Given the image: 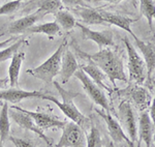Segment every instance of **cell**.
I'll return each instance as SVG.
<instances>
[{
  "instance_id": "1",
  "label": "cell",
  "mask_w": 155,
  "mask_h": 147,
  "mask_svg": "<svg viewBox=\"0 0 155 147\" xmlns=\"http://www.w3.org/2000/svg\"><path fill=\"white\" fill-rule=\"evenodd\" d=\"M76 50L82 58L94 62L107 75V77L115 87H116V81L127 82L123 60L116 52L110 49V47L99 49L98 52L92 54L81 51L79 47H76Z\"/></svg>"
},
{
  "instance_id": "2",
  "label": "cell",
  "mask_w": 155,
  "mask_h": 147,
  "mask_svg": "<svg viewBox=\"0 0 155 147\" xmlns=\"http://www.w3.org/2000/svg\"><path fill=\"white\" fill-rule=\"evenodd\" d=\"M54 86L56 87L59 94L61 95L62 102H59L56 98H54L52 95H47L46 99L56 105L67 118H69L74 123L79 124L80 126H83L88 121V119L86 118V116L83 115V113L80 112V110L77 108V106L74 103V99L79 95V93H74V92L69 90H66L56 81L54 82Z\"/></svg>"
},
{
  "instance_id": "3",
  "label": "cell",
  "mask_w": 155,
  "mask_h": 147,
  "mask_svg": "<svg viewBox=\"0 0 155 147\" xmlns=\"http://www.w3.org/2000/svg\"><path fill=\"white\" fill-rule=\"evenodd\" d=\"M67 48V39L64 38L58 49L47 59L44 63L38 65L37 68H30L27 71V74L35 77V78L44 81L46 84L53 82V79L60 73L61 68V58L64 51Z\"/></svg>"
},
{
  "instance_id": "4",
  "label": "cell",
  "mask_w": 155,
  "mask_h": 147,
  "mask_svg": "<svg viewBox=\"0 0 155 147\" xmlns=\"http://www.w3.org/2000/svg\"><path fill=\"white\" fill-rule=\"evenodd\" d=\"M124 45L128 56V72L129 80L137 84H143L147 78V66L143 57H141L137 51L132 46L128 37H124Z\"/></svg>"
},
{
  "instance_id": "5",
  "label": "cell",
  "mask_w": 155,
  "mask_h": 147,
  "mask_svg": "<svg viewBox=\"0 0 155 147\" xmlns=\"http://www.w3.org/2000/svg\"><path fill=\"white\" fill-rule=\"evenodd\" d=\"M74 76L81 82L84 90L86 91V93L89 95V98L91 99L97 106L101 107V108L107 112L111 111L109 101H107V95L104 94V89L101 88L97 84L94 83V82L87 76L86 73L82 71L81 68L78 69Z\"/></svg>"
},
{
  "instance_id": "6",
  "label": "cell",
  "mask_w": 155,
  "mask_h": 147,
  "mask_svg": "<svg viewBox=\"0 0 155 147\" xmlns=\"http://www.w3.org/2000/svg\"><path fill=\"white\" fill-rule=\"evenodd\" d=\"M55 147H86V136L82 126L74 121L66 122L62 135Z\"/></svg>"
},
{
  "instance_id": "7",
  "label": "cell",
  "mask_w": 155,
  "mask_h": 147,
  "mask_svg": "<svg viewBox=\"0 0 155 147\" xmlns=\"http://www.w3.org/2000/svg\"><path fill=\"white\" fill-rule=\"evenodd\" d=\"M118 118L122 129H125L128 138L134 144L137 140V124L129 101H123L119 105Z\"/></svg>"
},
{
  "instance_id": "8",
  "label": "cell",
  "mask_w": 155,
  "mask_h": 147,
  "mask_svg": "<svg viewBox=\"0 0 155 147\" xmlns=\"http://www.w3.org/2000/svg\"><path fill=\"white\" fill-rule=\"evenodd\" d=\"M9 116L12 118V120L15 121L20 128H22L23 129H26V131H31L33 132L34 134H36L39 138H41L42 140L46 142L49 146L53 145V139L50 138L47 135H45L44 129H41V128L36 125V123L34 122V120L32 119V117L28 115V114L24 113L23 111H20L18 109L12 108L9 109Z\"/></svg>"
},
{
  "instance_id": "9",
  "label": "cell",
  "mask_w": 155,
  "mask_h": 147,
  "mask_svg": "<svg viewBox=\"0 0 155 147\" xmlns=\"http://www.w3.org/2000/svg\"><path fill=\"white\" fill-rule=\"evenodd\" d=\"M95 111H96V113L106 121L107 131H109V135L111 137L113 143L117 144V143H121V142H125L129 147H134V144L130 141L128 136L124 133V129H122L120 122L112 116V114L110 113V112H107V111L104 112L101 110H98V109H96Z\"/></svg>"
},
{
  "instance_id": "10",
  "label": "cell",
  "mask_w": 155,
  "mask_h": 147,
  "mask_svg": "<svg viewBox=\"0 0 155 147\" xmlns=\"http://www.w3.org/2000/svg\"><path fill=\"white\" fill-rule=\"evenodd\" d=\"M82 31V36L83 39L87 41L94 42L99 49L107 48V47H113L114 46V39H113V33L111 30H104V31H95L90 29L89 27L85 26L81 23L76 24Z\"/></svg>"
},
{
  "instance_id": "11",
  "label": "cell",
  "mask_w": 155,
  "mask_h": 147,
  "mask_svg": "<svg viewBox=\"0 0 155 147\" xmlns=\"http://www.w3.org/2000/svg\"><path fill=\"white\" fill-rule=\"evenodd\" d=\"M47 99V94L42 93L39 90H33V91H28V90H22L19 88H9L5 89V90L0 91V101H4L7 103L12 104H18L20 102L24 101V99Z\"/></svg>"
},
{
  "instance_id": "12",
  "label": "cell",
  "mask_w": 155,
  "mask_h": 147,
  "mask_svg": "<svg viewBox=\"0 0 155 147\" xmlns=\"http://www.w3.org/2000/svg\"><path fill=\"white\" fill-rule=\"evenodd\" d=\"M12 108L18 109V110L23 111L24 113L30 115L32 117V119L34 120V122L36 123V125L38 126V128H41V129H53V128L63 129L64 125L66 124L65 121L59 120L56 116L51 115V114L28 111V110H25V109L20 108V107H17V106H12Z\"/></svg>"
},
{
  "instance_id": "13",
  "label": "cell",
  "mask_w": 155,
  "mask_h": 147,
  "mask_svg": "<svg viewBox=\"0 0 155 147\" xmlns=\"http://www.w3.org/2000/svg\"><path fill=\"white\" fill-rule=\"evenodd\" d=\"M101 14V18L104 19V21L107 24L115 25V26L119 27L120 29H123L124 31H126L127 33H129L134 37V39H137V36L134 33V31L131 30V25L132 23L137 21V19H131L129 17L123 16V15L115 14V12H107V11H98Z\"/></svg>"
},
{
  "instance_id": "14",
  "label": "cell",
  "mask_w": 155,
  "mask_h": 147,
  "mask_svg": "<svg viewBox=\"0 0 155 147\" xmlns=\"http://www.w3.org/2000/svg\"><path fill=\"white\" fill-rule=\"evenodd\" d=\"M44 16L39 12H33L30 14L28 16H25L23 18L18 19L16 21L12 22L9 24V26L7 27L6 31L3 34L9 33V34H20V33H25L30 27L34 26V24L38 21L39 19H42Z\"/></svg>"
},
{
  "instance_id": "15",
  "label": "cell",
  "mask_w": 155,
  "mask_h": 147,
  "mask_svg": "<svg viewBox=\"0 0 155 147\" xmlns=\"http://www.w3.org/2000/svg\"><path fill=\"white\" fill-rule=\"evenodd\" d=\"M79 69V64L77 62L76 56L69 49H65L61 58V68H60V76L61 82L65 84L68 80L74 75V73Z\"/></svg>"
},
{
  "instance_id": "16",
  "label": "cell",
  "mask_w": 155,
  "mask_h": 147,
  "mask_svg": "<svg viewBox=\"0 0 155 147\" xmlns=\"http://www.w3.org/2000/svg\"><path fill=\"white\" fill-rule=\"evenodd\" d=\"M154 124L152 122L149 113L143 111L139 118V129H137V135L140 139L146 144V147H151L152 136H153Z\"/></svg>"
},
{
  "instance_id": "17",
  "label": "cell",
  "mask_w": 155,
  "mask_h": 147,
  "mask_svg": "<svg viewBox=\"0 0 155 147\" xmlns=\"http://www.w3.org/2000/svg\"><path fill=\"white\" fill-rule=\"evenodd\" d=\"M81 69L83 72H85L87 76H88L94 83L101 87V88L104 89V90H107V91H111V87H110L109 83H107L109 78H107V75L104 74L94 62L89 61V63L87 64V65H83L81 68Z\"/></svg>"
},
{
  "instance_id": "18",
  "label": "cell",
  "mask_w": 155,
  "mask_h": 147,
  "mask_svg": "<svg viewBox=\"0 0 155 147\" xmlns=\"http://www.w3.org/2000/svg\"><path fill=\"white\" fill-rule=\"evenodd\" d=\"M134 41H136L137 47L141 50L142 54H143V59L147 66V77L150 79L155 69V47L150 43L141 41L139 37Z\"/></svg>"
},
{
  "instance_id": "19",
  "label": "cell",
  "mask_w": 155,
  "mask_h": 147,
  "mask_svg": "<svg viewBox=\"0 0 155 147\" xmlns=\"http://www.w3.org/2000/svg\"><path fill=\"white\" fill-rule=\"evenodd\" d=\"M25 59L24 52H17L12 58L11 64L8 66V82L12 88L19 86V77L21 66Z\"/></svg>"
},
{
  "instance_id": "20",
  "label": "cell",
  "mask_w": 155,
  "mask_h": 147,
  "mask_svg": "<svg viewBox=\"0 0 155 147\" xmlns=\"http://www.w3.org/2000/svg\"><path fill=\"white\" fill-rule=\"evenodd\" d=\"M74 12L80 16V18L87 25H107L98 11L88 8L86 6H78L74 8Z\"/></svg>"
},
{
  "instance_id": "21",
  "label": "cell",
  "mask_w": 155,
  "mask_h": 147,
  "mask_svg": "<svg viewBox=\"0 0 155 147\" xmlns=\"http://www.w3.org/2000/svg\"><path fill=\"white\" fill-rule=\"evenodd\" d=\"M29 6L36 7L37 12L42 16L47 14H55L60 9H62L63 4L60 0H32L28 3Z\"/></svg>"
},
{
  "instance_id": "22",
  "label": "cell",
  "mask_w": 155,
  "mask_h": 147,
  "mask_svg": "<svg viewBox=\"0 0 155 147\" xmlns=\"http://www.w3.org/2000/svg\"><path fill=\"white\" fill-rule=\"evenodd\" d=\"M128 94L129 98L132 99V102L140 110L144 111L147 107H149L150 102H151V95L144 87H141L139 85L134 86Z\"/></svg>"
},
{
  "instance_id": "23",
  "label": "cell",
  "mask_w": 155,
  "mask_h": 147,
  "mask_svg": "<svg viewBox=\"0 0 155 147\" xmlns=\"http://www.w3.org/2000/svg\"><path fill=\"white\" fill-rule=\"evenodd\" d=\"M11 133V122H9V109L8 103L4 102L0 111V140L4 143L9 137Z\"/></svg>"
},
{
  "instance_id": "24",
  "label": "cell",
  "mask_w": 155,
  "mask_h": 147,
  "mask_svg": "<svg viewBox=\"0 0 155 147\" xmlns=\"http://www.w3.org/2000/svg\"><path fill=\"white\" fill-rule=\"evenodd\" d=\"M60 31V26L56 22H48V23H42L38 25L30 27L27 30V33L32 34H46L48 36H54Z\"/></svg>"
},
{
  "instance_id": "25",
  "label": "cell",
  "mask_w": 155,
  "mask_h": 147,
  "mask_svg": "<svg viewBox=\"0 0 155 147\" xmlns=\"http://www.w3.org/2000/svg\"><path fill=\"white\" fill-rule=\"evenodd\" d=\"M54 18H55V22L65 31L71 30L77 24L74 17L69 12L64 11V9H60L57 12H55Z\"/></svg>"
},
{
  "instance_id": "26",
  "label": "cell",
  "mask_w": 155,
  "mask_h": 147,
  "mask_svg": "<svg viewBox=\"0 0 155 147\" xmlns=\"http://www.w3.org/2000/svg\"><path fill=\"white\" fill-rule=\"evenodd\" d=\"M140 12L152 29V22L155 20V0H140Z\"/></svg>"
},
{
  "instance_id": "27",
  "label": "cell",
  "mask_w": 155,
  "mask_h": 147,
  "mask_svg": "<svg viewBox=\"0 0 155 147\" xmlns=\"http://www.w3.org/2000/svg\"><path fill=\"white\" fill-rule=\"evenodd\" d=\"M24 43V39H19L16 41L14 44L9 45L8 47L4 48L3 50H0V62H4L8 59H12V56L19 52V49L21 48V46Z\"/></svg>"
},
{
  "instance_id": "28",
  "label": "cell",
  "mask_w": 155,
  "mask_h": 147,
  "mask_svg": "<svg viewBox=\"0 0 155 147\" xmlns=\"http://www.w3.org/2000/svg\"><path fill=\"white\" fill-rule=\"evenodd\" d=\"M86 147H101V136L95 126H91L86 136Z\"/></svg>"
},
{
  "instance_id": "29",
  "label": "cell",
  "mask_w": 155,
  "mask_h": 147,
  "mask_svg": "<svg viewBox=\"0 0 155 147\" xmlns=\"http://www.w3.org/2000/svg\"><path fill=\"white\" fill-rule=\"evenodd\" d=\"M20 6H21V1H20V0H11V1L6 2L3 5L0 6V16L12 14V12H16Z\"/></svg>"
},
{
  "instance_id": "30",
  "label": "cell",
  "mask_w": 155,
  "mask_h": 147,
  "mask_svg": "<svg viewBox=\"0 0 155 147\" xmlns=\"http://www.w3.org/2000/svg\"><path fill=\"white\" fill-rule=\"evenodd\" d=\"M9 141L14 143L16 147H35V143L29 139H22V138H15V137H8Z\"/></svg>"
},
{
  "instance_id": "31",
  "label": "cell",
  "mask_w": 155,
  "mask_h": 147,
  "mask_svg": "<svg viewBox=\"0 0 155 147\" xmlns=\"http://www.w3.org/2000/svg\"><path fill=\"white\" fill-rule=\"evenodd\" d=\"M63 5L69 8H76L78 6H85L84 0H60Z\"/></svg>"
},
{
  "instance_id": "32",
  "label": "cell",
  "mask_w": 155,
  "mask_h": 147,
  "mask_svg": "<svg viewBox=\"0 0 155 147\" xmlns=\"http://www.w3.org/2000/svg\"><path fill=\"white\" fill-rule=\"evenodd\" d=\"M149 116H150V118H151L152 122H153V124H154V128H155V95H154V98L152 99V102H151Z\"/></svg>"
},
{
  "instance_id": "33",
  "label": "cell",
  "mask_w": 155,
  "mask_h": 147,
  "mask_svg": "<svg viewBox=\"0 0 155 147\" xmlns=\"http://www.w3.org/2000/svg\"><path fill=\"white\" fill-rule=\"evenodd\" d=\"M8 78H4V79H0V89L5 88L6 85L8 84Z\"/></svg>"
},
{
  "instance_id": "34",
  "label": "cell",
  "mask_w": 155,
  "mask_h": 147,
  "mask_svg": "<svg viewBox=\"0 0 155 147\" xmlns=\"http://www.w3.org/2000/svg\"><path fill=\"white\" fill-rule=\"evenodd\" d=\"M12 41H14V38H9V39H7V41L0 42V49H4V48H6L7 45L11 44Z\"/></svg>"
},
{
  "instance_id": "35",
  "label": "cell",
  "mask_w": 155,
  "mask_h": 147,
  "mask_svg": "<svg viewBox=\"0 0 155 147\" xmlns=\"http://www.w3.org/2000/svg\"><path fill=\"white\" fill-rule=\"evenodd\" d=\"M88 1H93V2L104 1V2H109V3H117V2H120V1H122V0H88Z\"/></svg>"
},
{
  "instance_id": "36",
  "label": "cell",
  "mask_w": 155,
  "mask_h": 147,
  "mask_svg": "<svg viewBox=\"0 0 155 147\" xmlns=\"http://www.w3.org/2000/svg\"><path fill=\"white\" fill-rule=\"evenodd\" d=\"M109 147H115V145H114V143H113V142H110V144H109Z\"/></svg>"
},
{
  "instance_id": "37",
  "label": "cell",
  "mask_w": 155,
  "mask_h": 147,
  "mask_svg": "<svg viewBox=\"0 0 155 147\" xmlns=\"http://www.w3.org/2000/svg\"><path fill=\"white\" fill-rule=\"evenodd\" d=\"M0 147H3V143H2L1 140H0Z\"/></svg>"
},
{
  "instance_id": "38",
  "label": "cell",
  "mask_w": 155,
  "mask_h": 147,
  "mask_svg": "<svg viewBox=\"0 0 155 147\" xmlns=\"http://www.w3.org/2000/svg\"><path fill=\"white\" fill-rule=\"evenodd\" d=\"M0 105H2V102L1 101H0Z\"/></svg>"
},
{
  "instance_id": "39",
  "label": "cell",
  "mask_w": 155,
  "mask_h": 147,
  "mask_svg": "<svg viewBox=\"0 0 155 147\" xmlns=\"http://www.w3.org/2000/svg\"><path fill=\"white\" fill-rule=\"evenodd\" d=\"M20 1H22V0H20Z\"/></svg>"
}]
</instances>
